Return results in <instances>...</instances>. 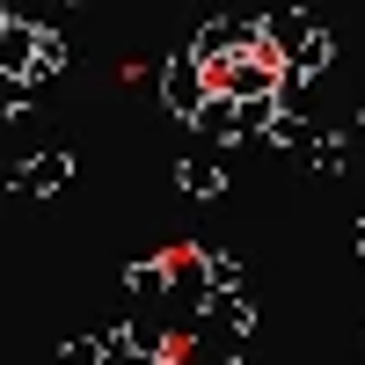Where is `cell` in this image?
<instances>
[{"mask_svg":"<svg viewBox=\"0 0 365 365\" xmlns=\"http://www.w3.org/2000/svg\"><path fill=\"white\" fill-rule=\"evenodd\" d=\"M161 103H168V110L182 117V125H197V110L212 103V73L197 66L190 51H175L168 66H161Z\"/></svg>","mask_w":365,"mask_h":365,"instance_id":"1","label":"cell"},{"mask_svg":"<svg viewBox=\"0 0 365 365\" xmlns=\"http://www.w3.org/2000/svg\"><path fill=\"white\" fill-rule=\"evenodd\" d=\"M307 37H322V15H314V8H285V15H270V22H263V44L278 51V58H292Z\"/></svg>","mask_w":365,"mask_h":365,"instance_id":"2","label":"cell"},{"mask_svg":"<svg viewBox=\"0 0 365 365\" xmlns=\"http://www.w3.org/2000/svg\"><path fill=\"white\" fill-rule=\"evenodd\" d=\"M37 51H44V29H8L0 37V73H15V81H37Z\"/></svg>","mask_w":365,"mask_h":365,"instance_id":"3","label":"cell"},{"mask_svg":"<svg viewBox=\"0 0 365 365\" xmlns=\"http://www.w3.org/2000/svg\"><path fill=\"white\" fill-rule=\"evenodd\" d=\"M66 175H73V154H58V146H51V154H29V161H22V190H29V197H51Z\"/></svg>","mask_w":365,"mask_h":365,"instance_id":"4","label":"cell"},{"mask_svg":"<svg viewBox=\"0 0 365 365\" xmlns=\"http://www.w3.org/2000/svg\"><path fill=\"white\" fill-rule=\"evenodd\" d=\"M197 132H212V139H241V103H234V96H212V103L197 110Z\"/></svg>","mask_w":365,"mask_h":365,"instance_id":"5","label":"cell"},{"mask_svg":"<svg viewBox=\"0 0 365 365\" xmlns=\"http://www.w3.org/2000/svg\"><path fill=\"white\" fill-rule=\"evenodd\" d=\"M175 182H182V197H220V190H227L220 161H182V168H175Z\"/></svg>","mask_w":365,"mask_h":365,"instance_id":"6","label":"cell"},{"mask_svg":"<svg viewBox=\"0 0 365 365\" xmlns=\"http://www.w3.org/2000/svg\"><path fill=\"white\" fill-rule=\"evenodd\" d=\"M329 58H336V37H329V29H322V37H307V44H299V51L285 58V73H299V81H314V73L329 66Z\"/></svg>","mask_w":365,"mask_h":365,"instance_id":"7","label":"cell"},{"mask_svg":"<svg viewBox=\"0 0 365 365\" xmlns=\"http://www.w3.org/2000/svg\"><path fill=\"white\" fill-rule=\"evenodd\" d=\"M205 292L212 299H241V263L234 256H205Z\"/></svg>","mask_w":365,"mask_h":365,"instance_id":"8","label":"cell"},{"mask_svg":"<svg viewBox=\"0 0 365 365\" xmlns=\"http://www.w3.org/2000/svg\"><path fill=\"white\" fill-rule=\"evenodd\" d=\"M168 278H175V270H168V256L132 263V270H125V285H132V292H146V299H161V292H168Z\"/></svg>","mask_w":365,"mask_h":365,"instance_id":"9","label":"cell"},{"mask_svg":"<svg viewBox=\"0 0 365 365\" xmlns=\"http://www.w3.org/2000/svg\"><path fill=\"white\" fill-rule=\"evenodd\" d=\"M51 8H58V0H0V15L22 22V29H51Z\"/></svg>","mask_w":365,"mask_h":365,"instance_id":"10","label":"cell"},{"mask_svg":"<svg viewBox=\"0 0 365 365\" xmlns=\"http://www.w3.org/2000/svg\"><path fill=\"white\" fill-rule=\"evenodd\" d=\"M22 110H29V81H15V73H0V117H8V125H15Z\"/></svg>","mask_w":365,"mask_h":365,"instance_id":"11","label":"cell"},{"mask_svg":"<svg viewBox=\"0 0 365 365\" xmlns=\"http://www.w3.org/2000/svg\"><path fill=\"white\" fill-rule=\"evenodd\" d=\"M110 351H103V336H73L66 351H58V365H103Z\"/></svg>","mask_w":365,"mask_h":365,"instance_id":"12","label":"cell"},{"mask_svg":"<svg viewBox=\"0 0 365 365\" xmlns=\"http://www.w3.org/2000/svg\"><path fill=\"white\" fill-rule=\"evenodd\" d=\"M212 314H220L227 329H241V336L256 329V307H249V299H212Z\"/></svg>","mask_w":365,"mask_h":365,"instance_id":"13","label":"cell"},{"mask_svg":"<svg viewBox=\"0 0 365 365\" xmlns=\"http://www.w3.org/2000/svg\"><path fill=\"white\" fill-rule=\"evenodd\" d=\"M58 66H66V37H58V29H44V51H37V81H44V73H58Z\"/></svg>","mask_w":365,"mask_h":365,"instance_id":"14","label":"cell"},{"mask_svg":"<svg viewBox=\"0 0 365 365\" xmlns=\"http://www.w3.org/2000/svg\"><path fill=\"white\" fill-rule=\"evenodd\" d=\"M270 139H278V146H307V117H299V110H285L278 125H270Z\"/></svg>","mask_w":365,"mask_h":365,"instance_id":"15","label":"cell"},{"mask_svg":"<svg viewBox=\"0 0 365 365\" xmlns=\"http://www.w3.org/2000/svg\"><path fill=\"white\" fill-rule=\"evenodd\" d=\"M307 154H314V168H322V175H344V146H336V139H314Z\"/></svg>","mask_w":365,"mask_h":365,"instance_id":"16","label":"cell"},{"mask_svg":"<svg viewBox=\"0 0 365 365\" xmlns=\"http://www.w3.org/2000/svg\"><path fill=\"white\" fill-rule=\"evenodd\" d=\"M358 256H365V220H358Z\"/></svg>","mask_w":365,"mask_h":365,"instance_id":"17","label":"cell"},{"mask_svg":"<svg viewBox=\"0 0 365 365\" xmlns=\"http://www.w3.org/2000/svg\"><path fill=\"white\" fill-rule=\"evenodd\" d=\"M58 8H66V0H58Z\"/></svg>","mask_w":365,"mask_h":365,"instance_id":"18","label":"cell"}]
</instances>
